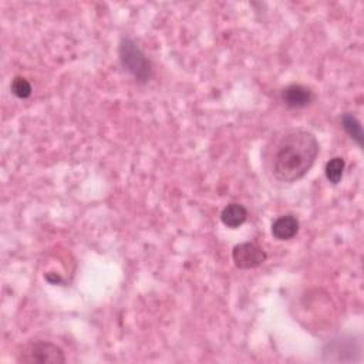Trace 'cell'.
<instances>
[{
    "label": "cell",
    "mask_w": 364,
    "mask_h": 364,
    "mask_svg": "<svg viewBox=\"0 0 364 364\" xmlns=\"http://www.w3.org/2000/svg\"><path fill=\"white\" fill-rule=\"evenodd\" d=\"M344 168H346V163L342 157H335L332 159L328 164H326V168H325V174H326V178L329 182L332 184H339L343 178V174H344Z\"/></svg>",
    "instance_id": "9c48e42d"
},
{
    "label": "cell",
    "mask_w": 364,
    "mask_h": 364,
    "mask_svg": "<svg viewBox=\"0 0 364 364\" xmlns=\"http://www.w3.org/2000/svg\"><path fill=\"white\" fill-rule=\"evenodd\" d=\"M120 63L137 81L147 83L152 77V65L144 51L130 39H123L119 47Z\"/></svg>",
    "instance_id": "7a4b0ae2"
},
{
    "label": "cell",
    "mask_w": 364,
    "mask_h": 364,
    "mask_svg": "<svg viewBox=\"0 0 364 364\" xmlns=\"http://www.w3.org/2000/svg\"><path fill=\"white\" fill-rule=\"evenodd\" d=\"M300 224L295 215H282L272 224V235L278 241H290L299 232Z\"/></svg>",
    "instance_id": "8992f818"
},
{
    "label": "cell",
    "mask_w": 364,
    "mask_h": 364,
    "mask_svg": "<svg viewBox=\"0 0 364 364\" xmlns=\"http://www.w3.org/2000/svg\"><path fill=\"white\" fill-rule=\"evenodd\" d=\"M342 127L353 141H356L360 147L363 145V128L360 121L353 114H344L342 117Z\"/></svg>",
    "instance_id": "ba28073f"
},
{
    "label": "cell",
    "mask_w": 364,
    "mask_h": 364,
    "mask_svg": "<svg viewBox=\"0 0 364 364\" xmlns=\"http://www.w3.org/2000/svg\"><path fill=\"white\" fill-rule=\"evenodd\" d=\"M315 100V94L302 84H290L282 90V101L289 109H304Z\"/></svg>",
    "instance_id": "5b68a950"
},
{
    "label": "cell",
    "mask_w": 364,
    "mask_h": 364,
    "mask_svg": "<svg viewBox=\"0 0 364 364\" xmlns=\"http://www.w3.org/2000/svg\"><path fill=\"white\" fill-rule=\"evenodd\" d=\"M65 361V351L58 344L44 340H34L27 343L19 356V363L27 364H60Z\"/></svg>",
    "instance_id": "3957f363"
},
{
    "label": "cell",
    "mask_w": 364,
    "mask_h": 364,
    "mask_svg": "<svg viewBox=\"0 0 364 364\" xmlns=\"http://www.w3.org/2000/svg\"><path fill=\"white\" fill-rule=\"evenodd\" d=\"M267 252L256 243L243 242L232 249V261L239 269H255L267 262Z\"/></svg>",
    "instance_id": "277c9868"
},
{
    "label": "cell",
    "mask_w": 364,
    "mask_h": 364,
    "mask_svg": "<svg viewBox=\"0 0 364 364\" xmlns=\"http://www.w3.org/2000/svg\"><path fill=\"white\" fill-rule=\"evenodd\" d=\"M246 220H248V211L241 203H235V202L228 203L221 213L222 224L231 229H236L242 227Z\"/></svg>",
    "instance_id": "52a82bcc"
},
{
    "label": "cell",
    "mask_w": 364,
    "mask_h": 364,
    "mask_svg": "<svg viewBox=\"0 0 364 364\" xmlns=\"http://www.w3.org/2000/svg\"><path fill=\"white\" fill-rule=\"evenodd\" d=\"M321 145L314 133L292 128L274 135L265 147L264 163L268 174L283 184L302 180L314 167Z\"/></svg>",
    "instance_id": "6da1fadb"
},
{
    "label": "cell",
    "mask_w": 364,
    "mask_h": 364,
    "mask_svg": "<svg viewBox=\"0 0 364 364\" xmlns=\"http://www.w3.org/2000/svg\"><path fill=\"white\" fill-rule=\"evenodd\" d=\"M11 90L20 100L29 98L32 95V84L25 77H20V76H18L12 80Z\"/></svg>",
    "instance_id": "30bf717a"
}]
</instances>
